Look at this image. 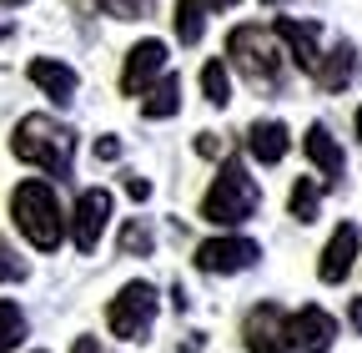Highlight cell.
Masks as SVG:
<instances>
[{
    "mask_svg": "<svg viewBox=\"0 0 362 353\" xmlns=\"http://www.w3.org/2000/svg\"><path fill=\"white\" fill-rule=\"evenodd\" d=\"M11 152H16L25 167L45 172V176H71L76 131H71L66 121H56V116H45V111H30V116H21L16 131H11Z\"/></svg>",
    "mask_w": 362,
    "mask_h": 353,
    "instance_id": "6da1fadb",
    "label": "cell"
},
{
    "mask_svg": "<svg viewBox=\"0 0 362 353\" xmlns=\"http://www.w3.org/2000/svg\"><path fill=\"white\" fill-rule=\"evenodd\" d=\"M11 217H16L21 237L35 252H56L66 242V212L56 202V187L40 182V176H25V182L11 192Z\"/></svg>",
    "mask_w": 362,
    "mask_h": 353,
    "instance_id": "7a4b0ae2",
    "label": "cell"
},
{
    "mask_svg": "<svg viewBox=\"0 0 362 353\" xmlns=\"http://www.w3.org/2000/svg\"><path fill=\"white\" fill-rule=\"evenodd\" d=\"M226 56H232V66L252 86H262V91H277V86H282L287 51H282L277 30H267V26H237L232 35H226Z\"/></svg>",
    "mask_w": 362,
    "mask_h": 353,
    "instance_id": "3957f363",
    "label": "cell"
},
{
    "mask_svg": "<svg viewBox=\"0 0 362 353\" xmlns=\"http://www.w3.org/2000/svg\"><path fill=\"white\" fill-rule=\"evenodd\" d=\"M257 207H262L257 182L247 176V167H242L237 157H226L221 172H216V182H211L206 197H202V217H206V223H216V228H237V223H247Z\"/></svg>",
    "mask_w": 362,
    "mask_h": 353,
    "instance_id": "277c9868",
    "label": "cell"
},
{
    "mask_svg": "<svg viewBox=\"0 0 362 353\" xmlns=\"http://www.w3.org/2000/svg\"><path fill=\"white\" fill-rule=\"evenodd\" d=\"M106 323H111V333L121 343H146L151 338V323H156V288L146 278L126 283L111 298V308H106Z\"/></svg>",
    "mask_w": 362,
    "mask_h": 353,
    "instance_id": "5b68a950",
    "label": "cell"
},
{
    "mask_svg": "<svg viewBox=\"0 0 362 353\" xmlns=\"http://www.w3.org/2000/svg\"><path fill=\"white\" fill-rule=\"evenodd\" d=\"M242 338H247V353H297L292 318L277 303H257L247 313V323H242Z\"/></svg>",
    "mask_w": 362,
    "mask_h": 353,
    "instance_id": "8992f818",
    "label": "cell"
},
{
    "mask_svg": "<svg viewBox=\"0 0 362 353\" xmlns=\"http://www.w3.org/2000/svg\"><path fill=\"white\" fill-rule=\"evenodd\" d=\"M166 76V40H136L126 51V66H121V91L126 96H146L151 86Z\"/></svg>",
    "mask_w": 362,
    "mask_h": 353,
    "instance_id": "52a82bcc",
    "label": "cell"
},
{
    "mask_svg": "<svg viewBox=\"0 0 362 353\" xmlns=\"http://www.w3.org/2000/svg\"><path fill=\"white\" fill-rule=\"evenodd\" d=\"M106 223H111V192L106 187L81 192L76 197V212H71V242H76V252H96Z\"/></svg>",
    "mask_w": 362,
    "mask_h": 353,
    "instance_id": "ba28073f",
    "label": "cell"
},
{
    "mask_svg": "<svg viewBox=\"0 0 362 353\" xmlns=\"http://www.w3.org/2000/svg\"><path fill=\"white\" fill-rule=\"evenodd\" d=\"M257 257H262V247H257L252 237L226 232V237H206V242L197 247V268H202V273H247Z\"/></svg>",
    "mask_w": 362,
    "mask_h": 353,
    "instance_id": "9c48e42d",
    "label": "cell"
},
{
    "mask_svg": "<svg viewBox=\"0 0 362 353\" xmlns=\"http://www.w3.org/2000/svg\"><path fill=\"white\" fill-rule=\"evenodd\" d=\"M272 30H277L282 51L292 56V66L307 71V76H317V66H322V26H317V21H292V16H282Z\"/></svg>",
    "mask_w": 362,
    "mask_h": 353,
    "instance_id": "30bf717a",
    "label": "cell"
},
{
    "mask_svg": "<svg viewBox=\"0 0 362 353\" xmlns=\"http://www.w3.org/2000/svg\"><path fill=\"white\" fill-rule=\"evenodd\" d=\"M292 338H297V353H332L337 323H332L327 308L307 303V308H297V313H292Z\"/></svg>",
    "mask_w": 362,
    "mask_h": 353,
    "instance_id": "8fae6325",
    "label": "cell"
},
{
    "mask_svg": "<svg viewBox=\"0 0 362 353\" xmlns=\"http://www.w3.org/2000/svg\"><path fill=\"white\" fill-rule=\"evenodd\" d=\"M357 247H362L357 223H337V232L322 247V262H317V278H322V283H342L352 273V262H357Z\"/></svg>",
    "mask_w": 362,
    "mask_h": 353,
    "instance_id": "7c38bea8",
    "label": "cell"
},
{
    "mask_svg": "<svg viewBox=\"0 0 362 353\" xmlns=\"http://www.w3.org/2000/svg\"><path fill=\"white\" fill-rule=\"evenodd\" d=\"M25 76L40 86L45 96H51L56 106H71L76 101V86H81V76L66 66V61H56V56H35L30 66H25Z\"/></svg>",
    "mask_w": 362,
    "mask_h": 353,
    "instance_id": "4fadbf2b",
    "label": "cell"
},
{
    "mask_svg": "<svg viewBox=\"0 0 362 353\" xmlns=\"http://www.w3.org/2000/svg\"><path fill=\"white\" fill-rule=\"evenodd\" d=\"M302 147H307V162L327 176V187L332 182H342V172H347V157H342V147H337V137L322 126V121H312L307 126V137H302Z\"/></svg>",
    "mask_w": 362,
    "mask_h": 353,
    "instance_id": "5bb4252c",
    "label": "cell"
},
{
    "mask_svg": "<svg viewBox=\"0 0 362 353\" xmlns=\"http://www.w3.org/2000/svg\"><path fill=\"white\" fill-rule=\"evenodd\" d=\"M287 126L282 121H252V131H247V152H252V162L257 167H277L282 157H287Z\"/></svg>",
    "mask_w": 362,
    "mask_h": 353,
    "instance_id": "9a60e30c",
    "label": "cell"
},
{
    "mask_svg": "<svg viewBox=\"0 0 362 353\" xmlns=\"http://www.w3.org/2000/svg\"><path fill=\"white\" fill-rule=\"evenodd\" d=\"M357 76V51H352V40H337L332 46V56L317 66V86H322V91H347V81Z\"/></svg>",
    "mask_w": 362,
    "mask_h": 353,
    "instance_id": "2e32d148",
    "label": "cell"
},
{
    "mask_svg": "<svg viewBox=\"0 0 362 353\" xmlns=\"http://www.w3.org/2000/svg\"><path fill=\"white\" fill-rule=\"evenodd\" d=\"M141 111H146V121H166V116L181 111V76H176V71H166V76L151 86V91H146Z\"/></svg>",
    "mask_w": 362,
    "mask_h": 353,
    "instance_id": "e0dca14e",
    "label": "cell"
},
{
    "mask_svg": "<svg viewBox=\"0 0 362 353\" xmlns=\"http://www.w3.org/2000/svg\"><path fill=\"white\" fill-rule=\"evenodd\" d=\"M202 35H206V0H176V40L202 46Z\"/></svg>",
    "mask_w": 362,
    "mask_h": 353,
    "instance_id": "ac0fdd59",
    "label": "cell"
},
{
    "mask_svg": "<svg viewBox=\"0 0 362 353\" xmlns=\"http://www.w3.org/2000/svg\"><path fill=\"white\" fill-rule=\"evenodd\" d=\"M116 247H121V257H151V247H156L151 223L146 217H126L121 232H116Z\"/></svg>",
    "mask_w": 362,
    "mask_h": 353,
    "instance_id": "d6986e66",
    "label": "cell"
},
{
    "mask_svg": "<svg viewBox=\"0 0 362 353\" xmlns=\"http://www.w3.org/2000/svg\"><path fill=\"white\" fill-rule=\"evenodd\" d=\"M317 207H322V182H317V176H297L292 197H287V212L297 217V223H312Z\"/></svg>",
    "mask_w": 362,
    "mask_h": 353,
    "instance_id": "ffe728a7",
    "label": "cell"
},
{
    "mask_svg": "<svg viewBox=\"0 0 362 353\" xmlns=\"http://www.w3.org/2000/svg\"><path fill=\"white\" fill-rule=\"evenodd\" d=\"M21 338H25V313H21V303L0 298V353H16Z\"/></svg>",
    "mask_w": 362,
    "mask_h": 353,
    "instance_id": "44dd1931",
    "label": "cell"
},
{
    "mask_svg": "<svg viewBox=\"0 0 362 353\" xmlns=\"http://www.w3.org/2000/svg\"><path fill=\"white\" fill-rule=\"evenodd\" d=\"M202 91L211 106H232V81H226V61H206L202 66Z\"/></svg>",
    "mask_w": 362,
    "mask_h": 353,
    "instance_id": "7402d4cb",
    "label": "cell"
},
{
    "mask_svg": "<svg viewBox=\"0 0 362 353\" xmlns=\"http://www.w3.org/2000/svg\"><path fill=\"white\" fill-rule=\"evenodd\" d=\"M25 278H30V262L0 237V283H25Z\"/></svg>",
    "mask_w": 362,
    "mask_h": 353,
    "instance_id": "603a6c76",
    "label": "cell"
},
{
    "mask_svg": "<svg viewBox=\"0 0 362 353\" xmlns=\"http://www.w3.org/2000/svg\"><path fill=\"white\" fill-rule=\"evenodd\" d=\"M96 6H101L111 21H146V16H151V0H96Z\"/></svg>",
    "mask_w": 362,
    "mask_h": 353,
    "instance_id": "cb8c5ba5",
    "label": "cell"
},
{
    "mask_svg": "<svg viewBox=\"0 0 362 353\" xmlns=\"http://www.w3.org/2000/svg\"><path fill=\"white\" fill-rule=\"evenodd\" d=\"M126 197L131 202H151V182L146 176H126Z\"/></svg>",
    "mask_w": 362,
    "mask_h": 353,
    "instance_id": "d4e9b609",
    "label": "cell"
},
{
    "mask_svg": "<svg viewBox=\"0 0 362 353\" xmlns=\"http://www.w3.org/2000/svg\"><path fill=\"white\" fill-rule=\"evenodd\" d=\"M197 157H221V137H216V131H202V137H197Z\"/></svg>",
    "mask_w": 362,
    "mask_h": 353,
    "instance_id": "484cf974",
    "label": "cell"
},
{
    "mask_svg": "<svg viewBox=\"0 0 362 353\" xmlns=\"http://www.w3.org/2000/svg\"><path fill=\"white\" fill-rule=\"evenodd\" d=\"M96 157H101V162H116V157H121V142H116V137H101V142H96Z\"/></svg>",
    "mask_w": 362,
    "mask_h": 353,
    "instance_id": "4316f807",
    "label": "cell"
},
{
    "mask_svg": "<svg viewBox=\"0 0 362 353\" xmlns=\"http://www.w3.org/2000/svg\"><path fill=\"white\" fill-rule=\"evenodd\" d=\"M71 353H101V343L86 333V338H76V343H71Z\"/></svg>",
    "mask_w": 362,
    "mask_h": 353,
    "instance_id": "83f0119b",
    "label": "cell"
},
{
    "mask_svg": "<svg viewBox=\"0 0 362 353\" xmlns=\"http://www.w3.org/2000/svg\"><path fill=\"white\" fill-rule=\"evenodd\" d=\"M347 323L362 333V298H352V308H347Z\"/></svg>",
    "mask_w": 362,
    "mask_h": 353,
    "instance_id": "f1b7e54d",
    "label": "cell"
},
{
    "mask_svg": "<svg viewBox=\"0 0 362 353\" xmlns=\"http://www.w3.org/2000/svg\"><path fill=\"white\" fill-rule=\"evenodd\" d=\"M181 353H202V333H192L187 343H181Z\"/></svg>",
    "mask_w": 362,
    "mask_h": 353,
    "instance_id": "f546056e",
    "label": "cell"
},
{
    "mask_svg": "<svg viewBox=\"0 0 362 353\" xmlns=\"http://www.w3.org/2000/svg\"><path fill=\"white\" fill-rule=\"evenodd\" d=\"M206 6H216V11H232V6H237V0H206Z\"/></svg>",
    "mask_w": 362,
    "mask_h": 353,
    "instance_id": "4dcf8cb0",
    "label": "cell"
},
{
    "mask_svg": "<svg viewBox=\"0 0 362 353\" xmlns=\"http://www.w3.org/2000/svg\"><path fill=\"white\" fill-rule=\"evenodd\" d=\"M357 142H362V106H357Z\"/></svg>",
    "mask_w": 362,
    "mask_h": 353,
    "instance_id": "1f68e13d",
    "label": "cell"
},
{
    "mask_svg": "<svg viewBox=\"0 0 362 353\" xmlns=\"http://www.w3.org/2000/svg\"><path fill=\"white\" fill-rule=\"evenodd\" d=\"M6 6H25V0H6Z\"/></svg>",
    "mask_w": 362,
    "mask_h": 353,
    "instance_id": "d6a6232c",
    "label": "cell"
},
{
    "mask_svg": "<svg viewBox=\"0 0 362 353\" xmlns=\"http://www.w3.org/2000/svg\"><path fill=\"white\" fill-rule=\"evenodd\" d=\"M267 6H282V0H267Z\"/></svg>",
    "mask_w": 362,
    "mask_h": 353,
    "instance_id": "836d02e7",
    "label": "cell"
},
{
    "mask_svg": "<svg viewBox=\"0 0 362 353\" xmlns=\"http://www.w3.org/2000/svg\"><path fill=\"white\" fill-rule=\"evenodd\" d=\"M0 35H6V26H0Z\"/></svg>",
    "mask_w": 362,
    "mask_h": 353,
    "instance_id": "e575fe53",
    "label": "cell"
}]
</instances>
